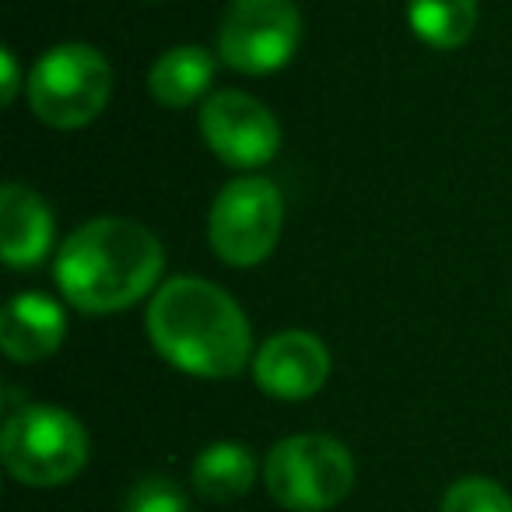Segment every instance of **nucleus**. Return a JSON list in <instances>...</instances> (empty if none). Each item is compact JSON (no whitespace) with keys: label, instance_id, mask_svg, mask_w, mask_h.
I'll use <instances>...</instances> for the list:
<instances>
[{"label":"nucleus","instance_id":"1","mask_svg":"<svg viewBox=\"0 0 512 512\" xmlns=\"http://www.w3.org/2000/svg\"><path fill=\"white\" fill-rule=\"evenodd\" d=\"M165 267L162 242L130 218H95L74 228L53 264L60 295L92 316L120 313L158 285Z\"/></svg>","mask_w":512,"mask_h":512},{"label":"nucleus","instance_id":"2","mask_svg":"<svg viewBox=\"0 0 512 512\" xmlns=\"http://www.w3.org/2000/svg\"><path fill=\"white\" fill-rule=\"evenodd\" d=\"M155 351L186 376L232 379L249 365L253 334L239 302L204 278H172L148 306Z\"/></svg>","mask_w":512,"mask_h":512},{"label":"nucleus","instance_id":"3","mask_svg":"<svg viewBox=\"0 0 512 512\" xmlns=\"http://www.w3.org/2000/svg\"><path fill=\"white\" fill-rule=\"evenodd\" d=\"M0 460L29 488H57L85 470L88 432L60 407L32 404L11 414L0 435Z\"/></svg>","mask_w":512,"mask_h":512},{"label":"nucleus","instance_id":"4","mask_svg":"<svg viewBox=\"0 0 512 512\" xmlns=\"http://www.w3.org/2000/svg\"><path fill=\"white\" fill-rule=\"evenodd\" d=\"M113 95V67L95 46L64 43L46 50L29 74V106L46 127H88Z\"/></svg>","mask_w":512,"mask_h":512},{"label":"nucleus","instance_id":"5","mask_svg":"<svg viewBox=\"0 0 512 512\" xmlns=\"http://www.w3.org/2000/svg\"><path fill=\"white\" fill-rule=\"evenodd\" d=\"M264 484L281 509L327 512L348 498L355 460L348 446L330 435H288L267 453Z\"/></svg>","mask_w":512,"mask_h":512},{"label":"nucleus","instance_id":"6","mask_svg":"<svg viewBox=\"0 0 512 512\" xmlns=\"http://www.w3.org/2000/svg\"><path fill=\"white\" fill-rule=\"evenodd\" d=\"M285 225V204L271 179L239 176L214 197L207 235L211 249L228 267H256L274 253Z\"/></svg>","mask_w":512,"mask_h":512},{"label":"nucleus","instance_id":"7","mask_svg":"<svg viewBox=\"0 0 512 512\" xmlns=\"http://www.w3.org/2000/svg\"><path fill=\"white\" fill-rule=\"evenodd\" d=\"M302 43L295 0H232L218 29V57L239 74H274Z\"/></svg>","mask_w":512,"mask_h":512},{"label":"nucleus","instance_id":"8","mask_svg":"<svg viewBox=\"0 0 512 512\" xmlns=\"http://www.w3.org/2000/svg\"><path fill=\"white\" fill-rule=\"evenodd\" d=\"M200 134L232 169H260L281 148L274 113L246 92H214L200 109Z\"/></svg>","mask_w":512,"mask_h":512},{"label":"nucleus","instance_id":"9","mask_svg":"<svg viewBox=\"0 0 512 512\" xmlns=\"http://www.w3.org/2000/svg\"><path fill=\"white\" fill-rule=\"evenodd\" d=\"M330 376V351L309 330L267 337L253 355L256 386L274 400H309Z\"/></svg>","mask_w":512,"mask_h":512},{"label":"nucleus","instance_id":"10","mask_svg":"<svg viewBox=\"0 0 512 512\" xmlns=\"http://www.w3.org/2000/svg\"><path fill=\"white\" fill-rule=\"evenodd\" d=\"M53 246V211L36 190L4 183L0 190V249L4 264L22 271L36 267Z\"/></svg>","mask_w":512,"mask_h":512},{"label":"nucleus","instance_id":"11","mask_svg":"<svg viewBox=\"0 0 512 512\" xmlns=\"http://www.w3.org/2000/svg\"><path fill=\"white\" fill-rule=\"evenodd\" d=\"M67 334L64 309L50 295L25 292L0 313V348L11 362H43L60 351Z\"/></svg>","mask_w":512,"mask_h":512},{"label":"nucleus","instance_id":"12","mask_svg":"<svg viewBox=\"0 0 512 512\" xmlns=\"http://www.w3.org/2000/svg\"><path fill=\"white\" fill-rule=\"evenodd\" d=\"M214 81V53L204 46H176L165 50L162 57L151 64L148 88L155 102L169 109L193 106L200 95H207Z\"/></svg>","mask_w":512,"mask_h":512},{"label":"nucleus","instance_id":"13","mask_svg":"<svg viewBox=\"0 0 512 512\" xmlns=\"http://www.w3.org/2000/svg\"><path fill=\"white\" fill-rule=\"evenodd\" d=\"M190 481L207 502H235L256 481V460L242 442H214L193 460Z\"/></svg>","mask_w":512,"mask_h":512},{"label":"nucleus","instance_id":"14","mask_svg":"<svg viewBox=\"0 0 512 512\" xmlns=\"http://www.w3.org/2000/svg\"><path fill=\"white\" fill-rule=\"evenodd\" d=\"M407 22L432 50H456L477 29V0H411Z\"/></svg>","mask_w":512,"mask_h":512},{"label":"nucleus","instance_id":"15","mask_svg":"<svg viewBox=\"0 0 512 512\" xmlns=\"http://www.w3.org/2000/svg\"><path fill=\"white\" fill-rule=\"evenodd\" d=\"M439 512H512V495L491 477H460L442 495Z\"/></svg>","mask_w":512,"mask_h":512},{"label":"nucleus","instance_id":"16","mask_svg":"<svg viewBox=\"0 0 512 512\" xmlns=\"http://www.w3.org/2000/svg\"><path fill=\"white\" fill-rule=\"evenodd\" d=\"M127 512H190V505L169 477H144L130 491Z\"/></svg>","mask_w":512,"mask_h":512},{"label":"nucleus","instance_id":"17","mask_svg":"<svg viewBox=\"0 0 512 512\" xmlns=\"http://www.w3.org/2000/svg\"><path fill=\"white\" fill-rule=\"evenodd\" d=\"M0 71H4V85H0V102L4 106H11L18 95V88H22V78H18V60L11 50L0 53Z\"/></svg>","mask_w":512,"mask_h":512}]
</instances>
